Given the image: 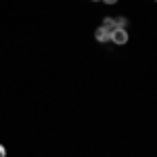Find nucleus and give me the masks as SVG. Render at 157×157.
<instances>
[{"label": "nucleus", "instance_id": "obj_3", "mask_svg": "<svg viewBox=\"0 0 157 157\" xmlns=\"http://www.w3.org/2000/svg\"><path fill=\"white\" fill-rule=\"evenodd\" d=\"M103 27H107L109 32H111V29H115V19H111V17H105V19H103Z\"/></svg>", "mask_w": 157, "mask_h": 157}, {"label": "nucleus", "instance_id": "obj_7", "mask_svg": "<svg viewBox=\"0 0 157 157\" xmlns=\"http://www.w3.org/2000/svg\"><path fill=\"white\" fill-rule=\"evenodd\" d=\"M94 2H97V0H94Z\"/></svg>", "mask_w": 157, "mask_h": 157}, {"label": "nucleus", "instance_id": "obj_1", "mask_svg": "<svg viewBox=\"0 0 157 157\" xmlns=\"http://www.w3.org/2000/svg\"><path fill=\"white\" fill-rule=\"evenodd\" d=\"M128 29H120V27H115V29H111V36L109 40L113 42V44H117V46H124V44H128Z\"/></svg>", "mask_w": 157, "mask_h": 157}, {"label": "nucleus", "instance_id": "obj_5", "mask_svg": "<svg viewBox=\"0 0 157 157\" xmlns=\"http://www.w3.org/2000/svg\"><path fill=\"white\" fill-rule=\"evenodd\" d=\"M0 157H6V149H4V145H0Z\"/></svg>", "mask_w": 157, "mask_h": 157}, {"label": "nucleus", "instance_id": "obj_6", "mask_svg": "<svg viewBox=\"0 0 157 157\" xmlns=\"http://www.w3.org/2000/svg\"><path fill=\"white\" fill-rule=\"evenodd\" d=\"M103 2H105V4H115L117 0H103Z\"/></svg>", "mask_w": 157, "mask_h": 157}, {"label": "nucleus", "instance_id": "obj_4", "mask_svg": "<svg viewBox=\"0 0 157 157\" xmlns=\"http://www.w3.org/2000/svg\"><path fill=\"white\" fill-rule=\"evenodd\" d=\"M115 27H120V29H128V19H126V17H117V19H115Z\"/></svg>", "mask_w": 157, "mask_h": 157}, {"label": "nucleus", "instance_id": "obj_2", "mask_svg": "<svg viewBox=\"0 0 157 157\" xmlns=\"http://www.w3.org/2000/svg\"><path fill=\"white\" fill-rule=\"evenodd\" d=\"M109 36H111V32H109L107 27H103V25L94 29V40H97V42H101V44L109 42Z\"/></svg>", "mask_w": 157, "mask_h": 157}]
</instances>
